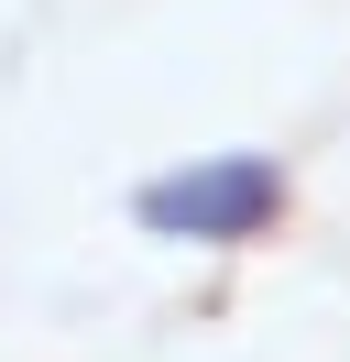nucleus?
<instances>
[{"instance_id": "obj_1", "label": "nucleus", "mask_w": 350, "mask_h": 362, "mask_svg": "<svg viewBox=\"0 0 350 362\" xmlns=\"http://www.w3.org/2000/svg\"><path fill=\"white\" fill-rule=\"evenodd\" d=\"M274 165L262 154H219V165H186V176H153L143 187V220L175 230V242H241V230L274 220Z\"/></svg>"}]
</instances>
